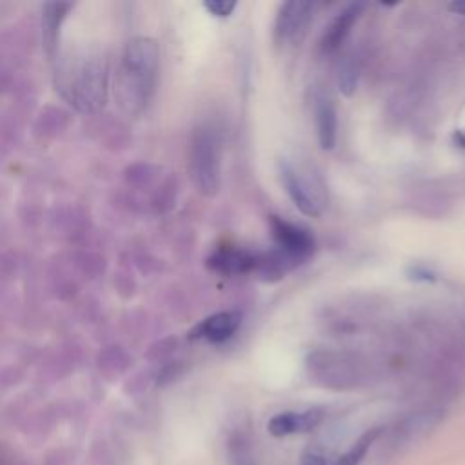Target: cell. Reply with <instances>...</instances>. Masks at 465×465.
Instances as JSON below:
<instances>
[{"label": "cell", "mask_w": 465, "mask_h": 465, "mask_svg": "<svg viewBox=\"0 0 465 465\" xmlns=\"http://www.w3.org/2000/svg\"><path fill=\"white\" fill-rule=\"evenodd\" d=\"M54 87L80 113H96L105 105L109 62L104 53H74L54 60Z\"/></svg>", "instance_id": "1"}, {"label": "cell", "mask_w": 465, "mask_h": 465, "mask_svg": "<svg viewBox=\"0 0 465 465\" xmlns=\"http://www.w3.org/2000/svg\"><path fill=\"white\" fill-rule=\"evenodd\" d=\"M160 51L151 36H133L124 45L116 74L114 96L120 109L129 114H140L153 98L158 78Z\"/></svg>", "instance_id": "2"}, {"label": "cell", "mask_w": 465, "mask_h": 465, "mask_svg": "<svg viewBox=\"0 0 465 465\" xmlns=\"http://www.w3.org/2000/svg\"><path fill=\"white\" fill-rule=\"evenodd\" d=\"M189 173L203 196H214L220 189L222 151L218 134L211 127L194 129L189 142Z\"/></svg>", "instance_id": "3"}, {"label": "cell", "mask_w": 465, "mask_h": 465, "mask_svg": "<svg viewBox=\"0 0 465 465\" xmlns=\"http://www.w3.org/2000/svg\"><path fill=\"white\" fill-rule=\"evenodd\" d=\"M278 171L282 185L291 202L298 207V211L305 216H320L325 205V198L322 187L314 182V178L289 160H280Z\"/></svg>", "instance_id": "4"}, {"label": "cell", "mask_w": 465, "mask_h": 465, "mask_svg": "<svg viewBox=\"0 0 465 465\" xmlns=\"http://www.w3.org/2000/svg\"><path fill=\"white\" fill-rule=\"evenodd\" d=\"M269 225L272 238L278 245V254L289 263H300L307 260L314 251V238L311 232L300 225H294L276 214L269 216Z\"/></svg>", "instance_id": "5"}, {"label": "cell", "mask_w": 465, "mask_h": 465, "mask_svg": "<svg viewBox=\"0 0 465 465\" xmlns=\"http://www.w3.org/2000/svg\"><path fill=\"white\" fill-rule=\"evenodd\" d=\"M311 376L325 387L345 389L358 381V372L343 360H336L334 354H314L309 361Z\"/></svg>", "instance_id": "6"}, {"label": "cell", "mask_w": 465, "mask_h": 465, "mask_svg": "<svg viewBox=\"0 0 465 465\" xmlns=\"http://www.w3.org/2000/svg\"><path fill=\"white\" fill-rule=\"evenodd\" d=\"M312 4L311 2H285L282 4L276 22H274V38L278 44H287L298 40L307 27L311 18Z\"/></svg>", "instance_id": "7"}, {"label": "cell", "mask_w": 465, "mask_h": 465, "mask_svg": "<svg viewBox=\"0 0 465 465\" xmlns=\"http://www.w3.org/2000/svg\"><path fill=\"white\" fill-rule=\"evenodd\" d=\"M73 7L74 4L64 2H49L42 7V47L51 62L60 54L62 25Z\"/></svg>", "instance_id": "8"}, {"label": "cell", "mask_w": 465, "mask_h": 465, "mask_svg": "<svg viewBox=\"0 0 465 465\" xmlns=\"http://www.w3.org/2000/svg\"><path fill=\"white\" fill-rule=\"evenodd\" d=\"M240 314L234 311H222L202 320L191 332V340H205L211 343L227 341L240 327Z\"/></svg>", "instance_id": "9"}, {"label": "cell", "mask_w": 465, "mask_h": 465, "mask_svg": "<svg viewBox=\"0 0 465 465\" xmlns=\"http://www.w3.org/2000/svg\"><path fill=\"white\" fill-rule=\"evenodd\" d=\"M260 258L254 252L238 247H220L209 258V269L220 274H243L258 269Z\"/></svg>", "instance_id": "10"}, {"label": "cell", "mask_w": 465, "mask_h": 465, "mask_svg": "<svg viewBox=\"0 0 465 465\" xmlns=\"http://www.w3.org/2000/svg\"><path fill=\"white\" fill-rule=\"evenodd\" d=\"M322 418H323V412L320 409H307L302 412L287 411V412H280V414L272 416L267 423V430L276 438L309 432L320 425Z\"/></svg>", "instance_id": "11"}, {"label": "cell", "mask_w": 465, "mask_h": 465, "mask_svg": "<svg viewBox=\"0 0 465 465\" xmlns=\"http://www.w3.org/2000/svg\"><path fill=\"white\" fill-rule=\"evenodd\" d=\"M363 11V4H349L345 9H341L332 22L325 27L323 36H322V49L323 51H334L340 47V44L347 38V35L351 33L352 25L356 24V20L360 18Z\"/></svg>", "instance_id": "12"}, {"label": "cell", "mask_w": 465, "mask_h": 465, "mask_svg": "<svg viewBox=\"0 0 465 465\" xmlns=\"http://www.w3.org/2000/svg\"><path fill=\"white\" fill-rule=\"evenodd\" d=\"M314 122H316V134H318L320 147L323 151H331L336 143L338 118H336V109L332 102L322 94H318L314 100Z\"/></svg>", "instance_id": "13"}, {"label": "cell", "mask_w": 465, "mask_h": 465, "mask_svg": "<svg viewBox=\"0 0 465 465\" xmlns=\"http://www.w3.org/2000/svg\"><path fill=\"white\" fill-rule=\"evenodd\" d=\"M381 429L380 427H374V429H369L367 432H363L352 445L347 452H343L341 456H338L334 460L332 465H360L361 460L365 458L367 450L371 449V445L376 441V438L380 436Z\"/></svg>", "instance_id": "14"}, {"label": "cell", "mask_w": 465, "mask_h": 465, "mask_svg": "<svg viewBox=\"0 0 465 465\" xmlns=\"http://www.w3.org/2000/svg\"><path fill=\"white\" fill-rule=\"evenodd\" d=\"M229 460L231 465H258L252 449L249 445V440L242 434L234 436L229 441Z\"/></svg>", "instance_id": "15"}, {"label": "cell", "mask_w": 465, "mask_h": 465, "mask_svg": "<svg viewBox=\"0 0 465 465\" xmlns=\"http://www.w3.org/2000/svg\"><path fill=\"white\" fill-rule=\"evenodd\" d=\"M434 423H436V418H434L432 412H429V414H416L414 418L407 420L400 427V440H412V438L423 434Z\"/></svg>", "instance_id": "16"}, {"label": "cell", "mask_w": 465, "mask_h": 465, "mask_svg": "<svg viewBox=\"0 0 465 465\" xmlns=\"http://www.w3.org/2000/svg\"><path fill=\"white\" fill-rule=\"evenodd\" d=\"M358 85V65L352 58H347L341 65H340V73H338V89L340 93H343L345 96H352Z\"/></svg>", "instance_id": "17"}, {"label": "cell", "mask_w": 465, "mask_h": 465, "mask_svg": "<svg viewBox=\"0 0 465 465\" xmlns=\"http://www.w3.org/2000/svg\"><path fill=\"white\" fill-rule=\"evenodd\" d=\"M203 7H205V9H207L211 15L223 18V16H229V15L234 11V7H236V2H225V0H207V2H203Z\"/></svg>", "instance_id": "18"}, {"label": "cell", "mask_w": 465, "mask_h": 465, "mask_svg": "<svg viewBox=\"0 0 465 465\" xmlns=\"http://www.w3.org/2000/svg\"><path fill=\"white\" fill-rule=\"evenodd\" d=\"M300 465H329L327 454L323 450H320V449H309L303 454Z\"/></svg>", "instance_id": "19"}, {"label": "cell", "mask_w": 465, "mask_h": 465, "mask_svg": "<svg viewBox=\"0 0 465 465\" xmlns=\"http://www.w3.org/2000/svg\"><path fill=\"white\" fill-rule=\"evenodd\" d=\"M449 9H450L452 13H458V15H463V16H465V0L452 2V4L449 5Z\"/></svg>", "instance_id": "20"}]
</instances>
